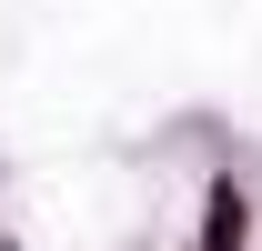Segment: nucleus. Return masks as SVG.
<instances>
[{"label":"nucleus","mask_w":262,"mask_h":251,"mask_svg":"<svg viewBox=\"0 0 262 251\" xmlns=\"http://www.w3.org/2000/svg\"><path fill=\"white\" fill-rule=\"evenodd\" d=\"M252 211H242V191H212V251H242Z\"/></svg>","instance_id":"f257e3e1"}]
</instances>
